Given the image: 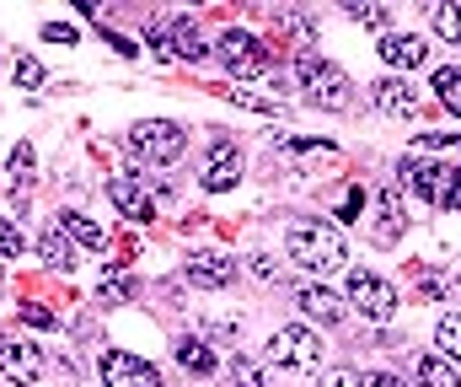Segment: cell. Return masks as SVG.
Segmentation results:
<instances>
[{
  "instance_id": "15",
  "label": "cell",
  "mask_w": 461,
  "mask_h": 387,
  "mask_svg": "<svg viewBox=\"0 0 461 387\" xmlns=\"http://www.w3.org/2000/svg\"><path fill=\"white\" fill-rule=\"evenodd\" d=\"M295 301H301V312L317 318V323H344V301H339L333 290H322V285H306Z\"/></svg>"
},
{
  "instance_id": "23",
  "label": "cell",
  "mask_w": 461,
  "mask_h": 387,
  "mask_svg": "<svg viewBox=\"0 0 461 387\" xmlns=\"http://www.w3.org/2000/svg\"><path fill=\"white\" fill-rule=\"evenodd\" d=\"M435 345H440V355H446V361H461V318H440Z\"/></svg>"
},
{
  "instance_id": "7",
  "label": "cell",
  "mask_w": 461,
  "mask_h": 387,
  "mask_svg": "<svg viewBox=\"0 0 461 387\" xmlns=\"http://www.w3.org/2000/svg\"><path fill=\"white\" fill-rule=\"evenodd\" d=\"M0 377L16 387H32L43 377V350L27 339H0Z\"/></svg>"
},
{
  "instance_id": "31",
  "label": "cell",
  "mask_w": 461,
  "mask_h": 387,
  "mask_svg": "<svg viewBox=\"0 0 461 387\" xmlns=\"http://www.w3.org/2000/svg\"><path fill=\"white\" fill-rule=\"evenodd\" d=\"M22 318H27L32 328H54V312H43V307H22Z\"/></svg>"
},
{
  "instance_id": "9",
  "label": "cell",
  "mask_w": 461,
  "mask_h": 387,
  "mask_svg": "<svg viewBox=\"0 0 461 387\" xmlns=\"http://www.w3.org/2000/svg\"><path fill=\"white\" fill-rule=\"evenodd\" d=\"M402 172H408V183H413L419 199L446 205V189H451V172H456V167H446V161H408Z\"/></svg>"
},
{
  "instance_id": "10",
  "label": "cell",
  "mask_w": 461,
  "mask_h": 387,
  "mask_svg": "<svg viewBox=\"0 0 461 387\" xmlns=\"http://www.w3.org/2000/svg\"><path fill=\"white\" fill-rule=\"evenodd\" d=\"M108 199L118 205V216H129V221H150V216H156L150 194H145V189H140V178H129V172L108 178Z\"/></svg>"
},
{
  "instance_id": "14",
  "label": "cell",
  "mask_w": 461,
  "mask_h": 387,
  "mask_svg": "<svg viewBox=\"0 0 461 387\" xmlns=\"http://www.w3.org/2000/svg\"><path fill=\"white\" fill-rule=\"evenodd\" d=\"M230 280H236V263H230V258L204 253V258L188 263V285H199V290H226Z\"/></svg>"
},
{
  "instance_id": "12",
  "label": "cell",
  "mask_w": 461,
  "mask_h": 387,
  "mask_svg": "<svg viewBox=\"0 0 461 387\" xmlns=\"http://www.w3.org/2000/svg\"><path fill=\"white\" fill-rule=\"evenodd\" d=\"M375 108L392 114V119H413V114H419V92H413L408 81L386 76V81H375Z\"/></svg>"
},
{
  "instance_id": "30",
  "label": "cell",
  "mask_w": 461,
  "mask_h": 387,
  "mask_svg": "<svg viewBox=\"0 0 461 387\" xmlns=\"http://www.w3.org/2000/svg\"><path fill=\"white\" fill-rule=\"evenodd\" d=\"M359 387H408V382L392 377V372H370V377H359Z\"/></svg>"
},
{
  "instance_id": "34",
  "label": "cell",
  "mask_w": 461,
  "mask_h": 387,
  "mask_svg": "<svg viewBox=\"0 0 461 387\" xmlns=\"http://www.w3.org/2000/svg\"><path fill=\"white\" fill-rule=\"evenodd\" d=\"M252 274H258V280H274L279 269H274V258H252Z\"/></svg>"
},
{
  "instance_id": "6",
  "label": "cell",
  "mask_w": 461,
  "mask_h": 387,
  "mask_svg": "<svg viewBox=\"0 0 461 387\" xmlns=\"http://www.w3.org/2000/svg\"><path fill=\"white\" fill-rule=\"evenodd\" d=\"M215 54H221V65H226L230 76H263V70H268V43H258V38L241 32V27L221 32Z\"/></svg>"
},
{
  "instance_id": "3",
  "label": "cell",
  "mask_w": 461,
  "mask_h": 387,
  "mask_svg": "<svg viewBox=\"0 0 461 387\" xmlns=\"http://www.w3.org/2000/svg\"><path fill=\"white\" fill-rule=\"evenodd\" d=\"M268 361H274V366H290V372H317V366H322V339H317V328H301V323L274 328Z\"/></svg>"
},
{
  "instance_id": "29",
  "label": "cell",
  "mask_w": 461,
  "mask_h": 387,
  "mask_svg": "<svg viewBox=\"0 0 461 387\" xmlns=\"http://www.w3.org/2000/svg\"><path fill=\"white\" fill-rule=\"evenodd\" d=\"M27 167H32V145H16V151H11V172L27 178Z\"/></svg>"
},
{
  "instance_id": "20",
  "label": "cell",
  "mask_w": 461,
  "mask_h": 387,
  "mask_svg": "<svg viewBox=\"0 0 461 387\" xmlns=\"http://www.w3.org/2000/svg\"><path fill=\"white\" fill-rule=\"evenodd\" d=\"M413 382H419V387H461V382H456V372H451L440 355H424V361L413 366Z\"/></svg>"
},
{
  "instance_id": "11",
  "label": "cell",
  "mask_w": 461,
  "mask_h": 387,
  "mask_svg": "<svg viewBox=\"0 0 461 387\" xmlns=\"http://www.w3.org/2000/svg\"><path fill=\"white\" fill-rule=\"evenodd\" d=\"M236 178H241V151H236V145H215L199 183H204L210 194H226V189H236Z\"/></svg>"
},
{
  "instance_id": "16",
  "label": "cell",
  "mask_w": 461,
  "mask_h": 387,
  "mask_svg": "<svg viewBox=\"0 0 461 387\" xmlns=\"http://www.w3.org/2000/svg\"><path fill=\"white\" fill-rule=\"evenodd\" d=\"M429 87H435V97H440V108H451V114L461 119V65H440Z\"/></svg>"
},
{
  "instance_id": "19",
  "label": "cell",
  "mask_w": 461,
  "mask_h": 387,
  "mask_svg": "<svg viewBox=\"0 0 461 387\" xmlns=\"http://www.w3.org/2000/svg\"><path fill=\"white\" fill-rule=\"evenodd\" d=\"M429 27L446 38V43H461V0H446V5H429Z\"/></svg>"
},
{
  "instance_id": "22",
  "label": "cell",
  "mask_w": 461,
  "mask_h": 387,
  "mask_svg": "<svg viewBox=\"0 0 461 387\" xmlns=\"http://www.w3.org/2000/svg\"><path fill=\"white\" fill-rule=\"evenodd\" d=\"M172 54H183V60H199V54H204L194 22H172Z\"/></svg>"
},
{
  "instance_id": "26",
  "label": "cell",
  "mask_w": 461,
  "mask_h": 387,
  "mask_svg": "<svg viewBox=\"0 0 461 387\" xmlns=\"http://www.w3.org/2000/svg\"><path fill=\"white\" fill-rule=\"evenodd\" d=\"M16 81H22V87H43V65H38L32 54H16Z\"/></svg>"
},
{
  "instance_id": "13",
  "label": "cell",
  "mask_w": 461,
  "mask_h": 387,
  "mask_svg": "<svg viewBox=\"0 0 461 387\" xmlns=\"http://www.w3.org/2000/svg\"><path fill=\"white\" fill-rule=\"evenodd\" d=\"M424 54H429V43H424V38H413V32H386V38H381V60H386V65H397V70L424 65Z\"/></svg>"
},
{
  "instance_id": "17",
  "label": "cell",
  "mask_w": 461,
  "mask_h": 387,
  "mask_svg": "<svg viewBox=\"0 0 461 387\" xmlns=\"http://www.w3.org/2000/svg\"><path fill=\"white\" fill-rule=\"evenodd\" d=\"M59 226H65V237H76V243H86V248H97V253L108 248V232H103L97 221L76 216V210H70V216H59Z\"/></svg>"
},
{
  "instance_id": "27",
  "label": "cell",
  "mask_w": 461,
  "mask_h": 387,
  "mask_svg": "<svg viewBox=\"0 0 461 387\" xmlns=\"http://www.w3.org/2000/svg\"><path fill=\"white\" fill-rule=\"evenodd\" d=\"M348 16L365 22V27H386V11H381V5H348Z\"/></svg>"
},
{
  "instance_id": "24",
  "label": "cell",
  "mask_w": 461,
  "mask_h": 387,
  "mask_svg": "<svg viewBox=\"0 0 461 387\" xmlns=\"http://www.w3.org/2000/svg\"><path fill=\"white\" fill-rule=\"evenodd\" d=\"M226 92V103H236V108H252V114H268V119H279L285 108L279 103H268V97H252V92H241V87H221Z\"/></svg>"
},
{
  "instance_id": "2",
  "label": "cell",
  "mask_w": 461,
  "mask_h": 387,
  "mask_svg": "<svg viewBox=\"0 0 461 387\" xmlns=\"http://www.w3.org/2000/svg\"><path fill=\"white\" fill-rule=\"evenodd\" d=\"M295 76H301V87H306V97H312L317 108H333V114L348 108V76L339 65H328V60H317V54H301V60H295Z\"/></svg>"
},
{
  "instance_id": "4",
  "label": "cell",
  "mask_w": 461,
  "mask_h": 387,
  "mask_svg": "<svg viewBox=\"0 0 461 387\" xmlns=\"http://www.w3.org/2000/svg\"><path fill=\"white\" fill-rule=\"evenodd\" d=\"M348 301H354L370 323H392V318H397V290H392L381 274H370V269H348Z\"/></svg>"
},
{
  "instance_id": "1",
  "label": "cell",
  "mask_w": 461,
  "mask_h": 387,
  "mask_svg": "<svg viewBox=\"0 0 461 387\" xmlns=\"http://www.w3.org/2000/svg\"><path fill=\"white\" fill-rule=\"evenodd\" d=\"M290 258L301 263V269H317V274H328V269H344L348 258V243L333 232V226H317V221H301V226H290Z\"/></svg>"
},
{
  "instance_id": "5",
  "label": "cell",
  "mask_w": 461,
  "mask_h": 387,
  "mask_svg": "<svg viewBox=\"0 0 461 387\" xmlns=\"http://www.w3.org/2000/svg\"><path fill=\"white\" fill-rule=\"evenodd\" d=\"M129 145H134L145 161H177L183 145H188V134L172 124V119H145V124L129 129Z\"/></svg>"
},
{
  "instance_id": "28",
  "label": "cell",
  "mask_w": 461,
  "mask_h": 387,
  "mask_svg": "<svg viewBox=\"0 0 461 387\" xmlns=\"http://www.w3.org/2000/svg\"><path fill=\"white\" fill-rule=\"evenodd\" d=\"M43 43H76V27L70 22H49L43 27Z\"/></svg>"
},
{
  "instance_id": "18",
  "label": "cell",
  "mask_w": 461,
  "mask_h": 387,
  "mask_svg": "<svg viewBox=\"0 0 461 387\" xmlns=\"http://www.w3.org/2000/svg\"><path fill=\"white\" fill-rule=\"evenodd\" d=\"M38 253H43V263H54V269H76V253H70L65 226H49V232H43V243H38Z\"/></svg>"
},
{
  "instance_id": "32",
  "label": "cell",
  "mask_w": 461,
  "mask_h": 387,
  "mask_svg": "<svg viewBox=\"0 0 461 387\" xmlns=\"http://www.w3.org/2000/svg\"><path fill=\"white\" fill-rule=\"evenodd\" d=\"M446 210H456V216H461V167L451 172V189H446Z\"/></svg>"
},
{
  "instance_id": "33",
  "label": "cell",
  "mask_w": 461,
  "mask_h": 387,
  "mask_svg": "<svg viewBox=\"0 0 461 387\" xmlns=\"http://www.w3.org/2000/svg\"><path fill=\"white\" fill-rule=\"evenodd\" d=\"M419 145H461V134H440V129H429V134H419Z\"/></svg>"
},
{
  "instance_id": "35",
  "label": "cell",
  "mask_w": 461,
  "mask_h": 387,
  "mask_svg": "<svg viewBox=\"0 0 461 387\" xmlns=\"http://www.w3.org/2000/svg\"><path fill=\"white\" fill-rule=\"evenodd\" d=\"M322 387H359V382H354L348 372H328V377H322Z\"/></svg>"
},
{
  "instance_id": "8",
  "label": "cell",
  "mask_w": 461,
  "mask_h": 387,
  "mask_svg": "<svg viewBox=\"0 0 461 387\" xmlns=\"http://www.w3.org/2000/svg\"><path fill=\"white\" fill-rule=\"evenodd\" d=\"M103 382L108 387H161V372L129 350H108L103 355Z\"/></svg>"
},
{
  "instance_id": "21",
  "label": "cell",
  "mask_w": 461,
  "mask_h": 387,
  "mask_svg": "<svg viewBox=\"0 0 461 387\" xmlns=\"http://www.w3.org/2000/svg\"><path fill=\"white\" fill-rule=\"evenodd\" d=\"M177 361H183V372H194V377H210V372H215V355H210L199 339H183V345H177Z\"/></svg>"
},
{
  "instance_id": "25",
  "label": "cell",
  "mask_w": 461,
  "mask_h": 387,
  "mask_svg": "<svg viewBox=\"0 0 461 387\" xmlns=\"http://www.w3.org/2000/svg\"><path fill=\"white\" fill-rule=\"evenodd\" d=\"M27 253V237H22V226H11L5 216H0V258H22Z\"/></svg>"
}]
</instances>
